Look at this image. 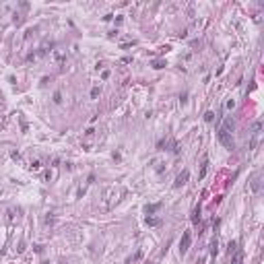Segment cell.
Returning a JSON list of instances; mask_svg holds the SVG:
<instances>
[{"label": "cell", "instance_id": "obj_1", "mask_svg": "<svg viewBox=\"0 0 264 264\" xmlns=\"http://www.w3.org/2000/svg\"><path fill=\"white\" fill-rule=\"evenodd\" d=\"M231 130H233V122L229 118H225L223 122V126L219 128V140L223 147H227V149H233V136H231Z\"/></svg>", "mask_w": 264, "mask_h": 264}, {"label": "cell", "instance_id": "obj_2", "mask_svg": "<svg viewBox=\"0 0 264 264\" xmlns=\"http://www.w3.org/2000/svg\"><path fill=\"white\" fill-rule=\"evenodd\" d=\"M190 242H192V235H190V231H186V233L182 235V242H180V252H182V254L188 252V248H190Z\"/></svg>", "mask_w": 264, "mask_h": 264}, {"label": "cell", "instance_id": "obj_3", "mask_svg": "<svg viewBox=\"0 0 264 264\" xmlns=\"http://www.w3.org/2000/svg\"><path fill=\"white\" fill-rule=\"evenodd\" d=\"M260 128H262V124H260V122H256V124H254V134H252V143H250V149H256V147H258Z\"/></svg>", "mask_w": 264, "mask_h": 264}, {"label": "cell", "instance_id": "obj_4", "mask_svg": "<svg viewBox=\"0 0 264 264\" xmlns=\"http://www.w3.org/2000/svg\"><path fill=\"white\" fill-rule=\"evenodd\" d=\"M93 138H95V130H93V128H89V130H87V132H85V138H83V145H85L87 149H89V147L93 145Z\"/></svg>", "mask_w": 264, "mask_h": 264}, {"label": "cell", "instance_id": "obj_5", "mask_svg": "<svg viewBox=\"0 0 264 264\" xmlns=\"http://www.w3.org/2000/svg\"><path fill=\"white\" fill-rule=\"evenodd\" d=\"M188 175H190V173H188V171H182V173L178 175V180H175V184H173V188H180V186H184V184H186V180H188Z\"/></svg>", "mask_w": 264, "mask_h": 264}, {"label": "cell", "instance_id": "obj_6", "mask_svg": "<svg viewBox=\"0 0 264 264\" xmlns=\"http://www.w3.org/2000/svg\"><path fill=\"white\" fill-rule=\"evenodd\" d=\"M244 262V252L242 250H235V254H233V264H242Z\"/></svg>", "mask_w": 264, "mask_h": 264}, {"label": "cell", "instance_id": "obj_7", "mask_svg": "<svg viewBox=\"0 0 264 264\" xmlns=\"http://www.w3.org/2000/svg\"><path fill=\"white\" fill-rule=\"evenodd\" d=\"M217 246H219V242H217V240H212V244H210V254H212V256H217V250H219Z\"/></svg>", "mask_w": 264, "mask_h": 264}, {"label": "cell", "instance_id": "obj_8", "mask_svg": "<svg viewBox=\"0 0 264 264\" xmlns=\"http://www.w3.org/2000/svg\"><path fill=\"white\" fill-rule=\"evenodd\" d=\"M147 223L151 225V227H155V225H159V219H155V217H147Z\"/></svg>", "mask_w": 264, "mask_h": 264}, {"label": "cell", "instance_id": "obj_9", "mask_svg": "<svg viewBox=\"0 0 264 264\" xmlns=\"http://www.w3.org/2000/svg\"><path fill=\"white\" fill-rule=\"evenodd\" d=\"M159 206H161V204H151V206H147V208H145V210H147V212H149V215H151V212H155V210H157V208H159Z\"/></svg>", "mask_w": 264, "mask_h": 264}, {"label": "cell", "instance_id": "obj_10", "mask_svg": "<svg viewBox=\"0 0 264 264\" xmlns=\"http://www.w3.org/2000/svg\"><path fill=\"white\" fill-rule=\"evenodd\" d=\"M31 169H33V171H39V169H41V163H39V161H33V163H31Z\"/></svg>", "mask_w": 264, "mask_h": 264}, {"label": "cell", "instance_id": "obj_11", "mask_svg": "<svg viewBox=\"0 0 264 264\" xmlns=\"http://www.w3.org/2000/svg\"><path fill=\"white\" fill-rule=\"evenodd\" d=\"M206 169H208V161H204L202 163V171H200V180L204 178V173H206Z\"/></svg>", "mask_w": 264, "mask_h": 264}, {"label": "cell", "instance_id": "obj_12", "mask_svg": "<svg viewBox=\"0 0 264 264\" xmlns=\"http://www.w3.org/2000/svg\"><path fill=\"white\" fill-rule=\"evenodd\" d=\"M212 118H215L212 111H206V114H204V120H206V122H212Z\"/></svg>", "mask_w": 264, "mask_h": 264}, {"label": "cell", "instance_id": "obj_13", "mask_svg": "<svg viewBox=\"0 0 264 264\" xmlns=\"http://www.w3.org/2000/svg\"><path fill=\"white\" fill-rule=\"evenodd\" d=\"M231 107H235V101H233V99H229V101H227V109H231Z\"/></svg>", "mask_w": 264, "mask_h": 264}]
</instances>
